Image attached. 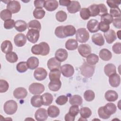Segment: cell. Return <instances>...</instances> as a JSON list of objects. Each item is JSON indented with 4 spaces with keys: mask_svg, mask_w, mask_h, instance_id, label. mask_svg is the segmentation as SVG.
I'll list each match as a JSON object with an SVG mask.
<instances>
[{
    "mask_svg": "<svg viewBox=\"0 0 121 121\" xmlns=\"http://www.w3.org/2000/svg\"><path fill=\"white\" fill-rule=\"evenodd\" d=\"M31 52L35 55L46 56L50 52V47L47 43L43 42L32 47Z\"/></svg>",
    "mask_w": 121,
    "mask_h": 121,
    "instance_id": "cell-1",
    "label": "cell"
},
{
    "mask_svg": "<svg viewBox=\"0 0 121 121\" xmlns=\"http://www.w3.org/2000/svg\"><path fill=\"white\" fill-rule=\"evenodd\" d=\"M80 69L81 74L84 77L89 78L93 75L95 72V67L88 64L86 62H84L80 67Z\"/></svg>",
    "mask_w": 121,
    "mask_h": 121,
    "instance_id": "cell-2",
    "label": "cell"
},
{
    "mask_svg": "<svg viewBox=\"0 0 121 121\" xmlns=\"http://www.w3.org/2000/svg\"><path fill=\"white\" fill-rule=\"evenodd\" d=\"M17 109V102L13 100L6 101L3 106L5 112L9 115H12L15 113Z\"/></svg>",
    "mask_w": 121,
    "mask_h": 121,
    "instance_id": "cell-3",
    "label": "cell"
},
{
    "mask_svg": "<svg viewBox=\"0 0 121 121\" xmlns=\"http://www.w3.org/2000/svg\"><path fill=\"white\" fill-rule=\"evenodd\" d=\"M76 38L77 41L79 43H85L88 40L89 34L86 28H80L76 31Z\"/></svg>",
    "mask_w": 121,
    "mask_h": 121,
    "instance_id": "cell-4",
    "label": "cell"
},
{
    "mask_svg": "<svg viewBox=\"0 0 121 121\" xmlns=\"http://www.w3.org/2000/svg\"><path fill=\"white\" fill-rule=\"evenodd\" d=\"M30 93L33 95H40L44 91V86L39 83H33L31 84L28 88Z\"/></svg>",
    "mask_w": 121,
    "mask_h": 121,
    "instance_id": "cell-5",
    "label": "cell"
},
{
    "mask_svg": "<svg viewBox=\"0 0 121 121\" xmlns=\"http://www.w3.org/2000/svg\"><path fill=\"white\" fill-rule=\"evenodd\" d=\"M39 31L36 29H29L26 36L27 40L33 43H36L39 38Z\"/></svg>",
    "mask_w": 121,
    "mask_h": 121,
    "instance_id": "cell-6",
    "label": "cell"
},
{
    "mask_svg": "<svg viewBox=\"0 0 121 121\" xmlns=\"http://www.w3.org/2000/svg\"><path fill=\"white\" fill-rule=\"evenodd\" d=\"M60 71L62 75L67 78H69L73 76L74 73V67L69 64H66L60 67Z\"/></svg>",
    "mask_w": 121,
    "mask_h": 121,
    "instance_id": "cell-7",
    "label": "cell"
},
{
    "mask_svg": "<svg viewBox=\"0 0 121 121\" xmlns=\"http://www.w3.org/2000/svg\"><path fill=\"white\" fill-rule=\"evenodd\" d=\"M20 4L17 0H9L7 5V9L9 10L13 14L18 12L20 11Z\"/></svg>",
    "mask_w": 121,
    "mask_h": 121,
    "instance_id": "cell-8",
    "label": "cell"
},
{
    "mask_svg": "<svg viewBox=\"0 0 121 121\" xmlns=\"http://www.w3.org/2000/svg\"><path fill=\"white\" fill-rule=\"evenodd\" d=\"M47 76V71L43 68L39 67L37 68L34 71V76L35 79L42 81L45 79Z\"/></svg>",
    "mask_w": 121,
    "mask_h": 121,
    "instance_id": "cell-9",
    "label": "cell"
},
{
    "mask_svg": "<svg viewBox=\"0 0 121 121\" xmlns=\"http://www.w3.org/2000/svg\"><path fill=\"white\" fill-rule=\"evenodd\" d=\"M78 52L83 57L86 58L91 54L92 50L91 47L87 44H81L78 47Z\"/></svg>",
    "mask_w": 121,
    "mask_h": 121,
    "instance_id": "cell-10",
    "label": "cell"
},
{
    "mask_svg": "<svg viewBox=\"0 0 121 121\" xmlns=\"http://www.w3.org/2000/svg\"><path fill=\"white\" fill-rule=\"evenodd\" d=\"M35 117L38 121H43L47 120L48 117L47 111L44 108H39L35 112Z\"/></svg>",
    "mask_w": 121,
    "mask_h": 121,
    "instance_id": "cell-11",
    "label": "cell"
},
{
    "mask_svg": "<svg viewBox=\"0 0 121 121\" xmlns=\"http://www.w3.org/2000/svg\"><path fill=\"white\" fill-rule=\"evenodd\" d=\"M26 36L23 34L19 33L15 35L14 42L15 45L17 47L23 46L26 42Z\"/></svg>",
    "mask_w": 121,
    "mask_h": 121,
    "instance_id": "cell-12",
    "label": "cell"
},
{
    "mask_svg": "<svg viewBox=\"0 0 121 121\" xmlns=\"http://www.w3.org/2000/svg\"><path fill=\"white\" fill-rule=\"evenodd\" d=\"M68 57V53L67 51L62 48L58 49L55 53V58L60 62L66 60Z\"/></svg>",
    "mask_w": 121,
    "mask_h": 121,
    "instance_id": "cell-13",
    "label": "cell"
},
{
    "mask_svg": "<svg viewBox=\"0 0 121 121\" xmlns=\"http://www.w3.org/2000/svg\"><path fill=\"white\" fill-rule=\"evenodd\" d=\"M27 91L24 87H17L13 91V95L14 97L17 99H24L27 96Z\"/></svg>",
    "mask_w": 121,
    "mask_h": 121,
    "instance_id": "cell-14",
    "label": "cell"
},
{
    "mask_svg": "<svg viewBox=\"0 0 121 121\" xmlns=\"http://www.w3.org/2000/svg\"><path fill=\"white\" fill-rule=\"evenodd\" d=\"M81 9V5L78 1L72 0L70 4L67 7V9L69 13L71 14L76 13Z\"/></svg>",
    "mask_w": 121,
    "mask_h": 121,
    "instance_id": "cell-15",
    "label": "cell"
},
{
    "mask_svg": "<svg viewBox=\"0 0 121 121\" xmlns=\"http://www.w3.org/2000/svg\"><path fill=\"white\" fill-rule=\"evenodd\" d=\"M86 27L90 32H97L99 31V22L96 19H91L88 21Z\"/></svg>",
    "mask_w": 121,
    "mask_h": 121,
    "instance_id": "cell-16",
    "label": "cell"
},
{
    "mask_svg": "<svg viewBox=\"0 0 121 121\" xmlns=\"http://www.w3.org/2000/svg\"><path fill=\"white\" fill-rule=\"evenodd\" d=\"M109 82L112 87H118L121 83L120 76L116 73L110 75L109 77Z\"/></svg>",
    "mask_w": 121,
    "mask_h": 121,
    "instance_id": "cell-17",
    "label": "cell"
},
{
    "mask_svg": "<svg viewBox=\"0 0 121 121\" xmlns=\"http://www.w3.org/2000/svg\"><path fill=\"white\" fill-rule=\"evenodd\" d=\"M58 7V2L55 0H45L44 3V8L46 10L49 11H52L57 9Z\"/></svg>",
    "mask_w": 121,
    "mask_h": 121,
    "instance_id": "cell-18",
    "label": "cell"
},
{
    "mask_svg": "<svg viewBox=\"0 0 121 121\" xmlns=\"http://www.w3.org/2000/svg\"><path fill=\"white\" fill-rule=\"evenodd\" d=\"M47 67L50 70L54 69H60L61 67V62L55 57L50 59L47 61Z\"/></svg>",
    "mask_w": 121,
    "mask_h": 121,
    "instance_id": "cell-19",
    "label": "cell"
},
{
    "mask_svg": "<svg viewBox=\"0 0 121 121\" xmlns=\"http://www.w3.org/2000/svg\"><path fill=\"white\" fill-rule=\"evenodd\" d=\"M104 36L107 43H112L117 38L115 32L112 29H109L106 32L104 33Z\"/></svg>",
    "mask_w": 121,
    "mask_h": 121,
    "instance_id": "cell-20",
    "label": "cell"
},
{
    "mask_svg": "<svg viewBox=\"0 0 121 121\" xmlns=\"http://www.w3.org/2000/svg\"><path fill=\"white\" fill-rule=\"evenodd\" d=\"M104 112L109 116L114 114L116 112L117 107L115 104L112 103H109L103 106Z\"/></svg>",
    "mask_w": 121,
    "mask_h": 121,
    "instance_id": "cell-21",
    "label": "cell"
},
{
    "mask_svg": "<svg viewBox=\"0 0 121 121\" xmlns=\"http://www.w3.org/2000/svg\"><path fill=\"white\" fill-rule=\"evenodd\" d=\"M104 97L107 101L110 102H114L117 100L118 98V94L114 90H109L105 93Z\"/></svg>",
    "mask_w": 121,
    "mask_h": 121,
    "instance_id": "cell-22",
    "label": "cell"
},
{
    "mask_svg": "<svg viewBox=\"0 0 121 121\" xmlns=\"http://www.w3.org/2000/svg\"><path fill=\"white\" fill-rule=\"evenodd\" d=\"M92 41L95 44L101 46L104 43V40L101 33H96L92 36Z\"/></svg>",
    "mask_w": 121,
    "mask_h": 121,
    "instance_id": "cell-23",
    "label": "cell"
},
{
    "mask_svg": "<svg viewBox=\"0 0 121 121\" xmlns=\"http://www.w3.org/2000/svg\"><path fill=\"white\" fill-rule=\"evenodd\" d=\"M0 49L1 51L6 54L12 52L13 46L11 42L9 40L4 41L1 44Z\"/></svg>",
    "mask_w": 121,
    "mask_h": 121,
    "instance_id": "cell-24",
    "label": "cell"
},
{
    "mask_svg": "<svg viewBox=\"0 0 121 121\" xmlns=\"http://www.w3.org/2000/svg\"><path fill=\"white\" fill-rule=\"evenodd\" d=\"M76 30L75 27L72 25H67L63 26V33L65 37L71 36L76 34Z\"/></svg>",
    "mask_w": 121,
    "mask_h": 121,
    "instance_id": "cell-25",
    "label": "cell"
},
{
    "mask_svg": "<svg viewBox=\"0 0 121 121\" xmlns=\"http://www.w3.org/2000/svg\"><path fill=\"white\" fill-rule=\"evenodd\" d=\"M61 82L60 79L51 80L48 84L49 89L52 91L56 92L58 91L61 87Z\"/></svg>",
    "mask_w": 121,
    "mask_h": 121,
    "instance_id": "cell-26",
    "label": "cell"
},
{
    "mask_svg": "<svg viewBox=\"0 0 121 121\" xmlns=\"http://www.w3.org/2000/svg\"><path fill=\"white\" fill-rule=\"evenodd\" d=\"M26 63L28 69H34L38 67L39 61L37 58L32 56L28 59Z\"/></svg>",
    "mask_w": 121,
    "mask_h": 121,
    "instance_id": "cell-27",
    "label": "cell"
},
{
    "mask_svg": "<svg viewBox=\"0 0 121 121\" xmlns=\"http://www.w3.org/2000/svg\"><path fill=\"white\" fill-rule=\"evenodd\" d=\"M100 58L103 60L108 61L111 59L112 54L111 52L107 49H102L100 50L99 54Z\"/></svg>",
    "mask_w": 121,
    "mask_h": 121,
    "instance_id": "cell-28",
    "label": "cell"
},
{
    "mask_svg": "<svg viewBox=\"0 0 121 121\" xmlns=\"http://www.w3.org/2000/svg\"><path fill=\"white\" fill-rule=\"evenodd\" d=\"M41 98L43 105L45 106L50 105L53 100V96L51 94L49 93H45L43 94L41 96Z\"/></svg>",
    "mask_w": 121,
    "mask_h": 121,
    "instance_id": "cell-29",
    "label": "cell"
},
{
    "mask_svg": "<svg viewBox=\"0 0 121 121\" xmlns=\"http://www.w3.org/2000/svg\"><path fill=\"white\" fill-rule=\"evenodd\" d=\"M14 27L17 31L22 32L25 31L26 29L27 25L25 21L22 20H18L15 21Z\"/></svg>",
    "mask_w": 121,
    "mask_h": 121,
    "instance_id": "cell-30",
    "label": "cell"
},
{
    "mask_svg": "<svg viewBox=\"0 0 121 121\" xmlns=\"http://www.w3.org/2000/svg\"><path fill=\"white\" fill-rule=\"evenodd\" d=\"M48 115L51 118H56L60 114L59 108L55 105H51L47 109Z\"/></svg>",
    "mask_w": 121,
    "mask_h": 121,
    "instance_id": "cell-31",
    "label": "cell"
},
{
    "mask_svg": "<svg viewBox=\"0 0 121 121\" xmlns=\"http://www.w3.org/2000/svg\"><path fill=\"white\" fill-rule=\"evenodd\" d=\"M104 72L106 76L109 77L110 75L116 73V67L112 63H108L104 66Z\"/></svg>",
    "mask_w": 121,
    "mask_h": 121,
    "instance_id": "cell-32",
    "label": "cell"
},
{
    "mask_svg": "<svg viewBox=\"0 0 121 121\" xmlns=\"http://www.w3.org/2000/svg\"><path fill=\"white\" fill-rule=\"evenodd\" d=\"M78 42L74 39H68L65 43V47L68 50H75L78 48Z\"/></svg>",
    "mask_w": 121,
    "mask_h": 121,
    "instance_id": "cell-33",
    "label": "cell"
},
{
    "mask_svg": "<svg viewBox=\"0 0 121 121\" xmlns=\"http://www.w3.org/2000/svg\"><path fill=\"white\" fill-rule=\"evenodd\" d=\"M31 104L35 107H40L43 105L41 96L38 95L33 96L31 99Z\"/></svg>",
    "mask_w": 121,
    "mask_h": 121,
    "instance_id": "cell-34",
    "label": "cell"
},
{
    "mask_svg": "<svg viewBox=\"0 0 121 121\" xmlns=\"http://www.w3.org/2000/svg\"><path fill=\"white\" fill-rule=\"evenodd\" d=\"M69 102L72 105H80L83 102V100L81 96L79 95H74L71 96L69 99Z\"/></svg>",
    "mask_w": 121,
    "mask_h": 121,
    "instance_id": "cell-35",
    "label": "cell"
},
{
    "mask_svg": "<svg viewBox=\"0 0 121 121\" xmlns=\"http://www.w3.org/2000/svg\"><path fill=\"white\" fill-rule=\"evenodd\" d=\"M86 63L91 65H95L99 61V57L94 53L89 54L86 59Z\"/></svg>",
    "mask_w": 121,
    "mask_h": 121,
    "instance_id": "cell-36",
    "label": "cell"
},
{
    "mask_svg": "<svg viewBox=\"0 0 121 121\" xmlns=\"http://www.w3.org/2000/svg\"><path fill=\"white\" fill-rule=\"evenodd\" d=\"M28 29H36L40 31L41 29V25L40 22L37 20H33L29 21L27 25Z\"/></svg>",
    "mask_w": 121,
    "mask_h": 121,
    "instance_id": "cell-37",
    "label": "cell"
},
{
    "mask_svg": "<svg viewBox=\"0 0 121 121\" xmlns=\"http://www.w3.org/2000/svg\"><path fill=\"white\" fill-rule=\"evenodd\" d=\"M60 71L59 69H54L50 71L49 74V77L50 81L55 79H60Z\"/></svg>",
    "mask_w": 121,
    "mask_h": 121,
    "instance_id": "cell-38",
    "label": "cell"
},
{
    "mask_svg": "<svg viewBox=\"0 0 121 121\" xmlns=\"http://www.w3.org/2000/svg\"><path fill=\"white\" fill-rule=\"evenodd\" d=\"M89 10L90 17H95L99 15L100 11L98 5L93 4L89 6L87 8Z\"/></svg>",
    "mask_w": 121,
    "mask_h": 121,
    "instance_id": "cell-39",
    "label": "cell"
},
{
    "mask_svg": "<svg viewBox=\"0 0 121 121\" xmlns=\"http://www.w3.org/2000/svg\"><path fill=\"white\" fill-rule=\"evenodd\" d=\"M80 116L82 118L87 119L92 115V111L90 109L87 107L81 108L79 111Z\"/></svg>",
    "mask_w": 121,
    "mask_h": 121,
    "instance_id": "cell-40",
    "label": "cell"
},
{
    "mask_svg": "<svg viewBox=\"0 0 121 121\" xmlns=\"http://www.w3.org/2000/svg\"><path fill=\"white\" fill-rule=\"evenodd\" d=\"M33 14L35 18L41 19L44 17L45 11L43 9L35 8L34 9Z\"/></svg>",
    "mask_w": 121,
    "mask_h": 121,
    "instance_id": "cell-41",
    "label": "cell"
},
{
    "mask_svg": "<svg viewBox=\"0 0 121 121\" xmlns=\"http://www.w3.org/2000/svg\"><path fill=\"white\" fill-rule=\"evenodd\" d=\"M6 59L10 63H15L18 60V57L17 54L14 52H11L6 54Z\"/></svg>",
    "mask_w": 121,
    "mask_h": 121,
    "instance_id": "cell-42",
    "label": "cell"
},
{
    "mask_svg": "<svg viewBox=\"0 0 121 121\" xmlns=\"http://www.w3.org/2000/svg\"><path fill=\"white\" fill-rule=\"evenodd\" d=\"M0 18L4 21L10 19L12 17V13L8 9H5L2 10L0 13Z\"/></svg>",
    "mask_w": 121,
    "mask_h": 121,
    "instance_id": "cell-43",
    "label": "cell"
},
{
    "mask_svg": "<svg viewBox=\"0 0 121 121\" xmlns=\"http://www.w3.org/2000/svg\"><path fill=\"white\" fill-rule=\"evenodd\" d=\"M84 97L86 101L91 102L93 101L95 97V93L91 90H86L84 94Z\"/></svg>",
    "mask_w": 121,
    "mask_h": 121,
    "instance_id": "cell-44",
    "label": "cell"
},
{
    "mask_svg": "<svg viewBox=\"0 0 121 121\" xmlns=\"http://www.w3.org/2000/svg\"><path fill=\"white\" fill-rule=\"evenodd\" d=\"M17 70L20 73L26 72L28 69L26 62L21 61L18 63L16 66Z\"/></svg>",
    "mask_w": 121,
    "mask_h": 121,
    "instance_id": "cell-45",
    "label": "cell"
},
{
    "mask_svg": "<svg viewBox=\"0 0 121 121\" xmlns=\"http://www.w3.org/2000/svg\"><path fill=\"white\" fill-rule=\"evenodd\" d=\"M55 17L57 21L62 22L66 20L67 18V15L65 11L63 10H60L56 13Z\"/></svg>",
    "mask_w": 121,
    "mask_h": 121,
    "instance_id": "cell-46",
    "label": "cell"
},
{
    "mask_svg": "<svg viewBox=\"0 0 121 121\" xmlns=\"http://www.w3.org/2000/svg\"><path fill=\"white\" fill-rule=\"evenodd\" d=\"M80 16L84 20H87L89 19L90 17V15L88 9L85 8L81 9L80 11Z\"/></svg>",
    "mask_w": 121,
    "mask_h": 121,
    "instance_id": "cell-47",
    "label": "cell"
},
{
    "mask_svg": "<svg viewBox=\"0 0 121 121\" xmlns=\"http://www.w3.org/2000/svg\"><path fill=\"white\" fill-rule=\"evenodd\" d=\"M113 20V17L108 13L101 16V21L105 22L109 25L112 22Z\"/></svg>",
    "mask_w": 121,
    "mask_h": 121,
    "instance_id": "cell-48",
    "label": "cell"
},
{
    "mask_svg": "<svg viewBox=\"0 0 121 121\" xmlns=\"http://www.w3.org/2000/svg\"><path fill=\"white\" fill-rule=\"evenodd\" d=\"M9 85L8 82L3 79L0 80V92L1 93L6 92L9 89Z\"/></svg>",
    "mask_w": 121,
    "mask_h": 121,
    "instance_id": "cell-49",
    "label": "cell"
},
{
    "mask_svg": "<svg viewBox=\"0 0 121 121\" xmlns=\"http://www.w3.org/2000/svg\"><path fill=\"white\" fill-rule=\"evenodd\" d=\"M68 97L66 95H60L56 99V103L60 105L65 104L68 102Z\"/></svg>",
    "mask_w": 121,
    "mask_h": 121,
    "instance_id": "cell-50",
    "label": "cell"
},
{
    "mask_svg": "<svg viewBox=\"0 0 121 121\" xmlns=\"http://www.w3.org/2000/svg\"><path fill=\"white\" fill-rule=\"evenodd\" d=\"M109 29V24L103 21H101L99 22V30L105 33L108 31Z\"/></svg>",
    "mask_w": 121,
    "mask_h": 121,
    "instance_id": "cell-51",
    "label": "cell"
},
{
    "mask_svg": "<svg viewBox=\"0 0 121 121\" xmlns=\"http://www.w3.org/2000/svg\"><path fill=\"white\" fill-rule=\"evenodd\" d=\"M107 4L111 9H115L119 8V5L121 4V1L116 0H108L106 1Z\"/></svg>",
    "mask_w": 121,
    "mask_h": 121,
    "instance_id": "cell-52",
    "label": "cell"
},
{
    "mask_svg": "<svg viewBox=\"0 0 121 121\" xmlns=\"http://www.w3.org/2000/svg\"><path fill=\"white\" fill-rule=\"evenodd\" d=\"M63 26H60L57 27L55 30V35L60 38H66L63 33Z\"/></svg>",
    "mask_w": 121,
    "mask_h": 121,
    "instance_id": "cell-53",
    "label": "cell"
},
{
    "mask_svg": "<svg viewBox=\"0 0 121 121\" xmlns=\"http://www.w3.org/2000/svg\"><path fill=\"white\" fill-rule=\"evenodd\" d=\"M79 112V109L78 105H73L71 106L69 109V113L72 115L73 116L75 117Z\"/></svg>",
    "mask_w": 121,
    "mask_h": 121,
    "instance_id": "cell-54",
    "label": "cell"
},
{
    "mask_svg": "<svg viewBox=\"0 0 121 121\" xmlns=\"http://www.w3.org/2000/svg\"><path fill=\"white\" fill-rule=\"evenodd\" d=\"M15 21L13 19H9L5 21L4 23V27L5 29H10L13 28L15 26Z\"/></svg>",
    "mask_w": 121,
    "mask_h": 121,
    "instance_id": "cell-55",
    "label": "cell"
},
{
    "mask_svg": "<svg viewBox=\"0 0 121 121\" xmlns=\"http://www.w3.org/2000/svg\"><path fill=\"white\" fill-rule=\"evenodd\" d=\"M110 15L114 17H121V10L119 8L115 9H111L110 10Z\"/></svg>",
    "mask_w": 121,
    "mask_h": 121,
    "instance_id": "cell-56",
    "label": "cell"
},
{
    "mask_svg": "<svg viewBox=\"0 0 121 121\" xmlns=\"http://www.w3.org/2000/svg\"><path fill=\"white\" fill-rule=\"evenodd\" d=\"M98 114L100 118L103 119H107L110 116L107 115L104 111L103 109V106L100 107L98 110Z\"/></svg>",
    "mask_w": 121,
    "mask_h": 121,
    "instance_id": "cell-57",
    "label": "cell"
},
{
    "mask_svg": "<svg viewBox=\"0 0 121 121\" xmlns=\"http://www.w3.org/2000/svg\"><path fill=\"white\" fill-rule=\"evenodd\" d=\"M121 43L120 42L115 43L112 47L113 52L116 54H121Z\"/></svg>",
    "mask_w": 121,
    "mask_h": 121,
    "instance_id": "cell-58",
    "label": "cell"
},
{
    "mask_svg": "<svg viewBox=\"0 0 121 121\" xmlns=\"http://www.w3.org/2000/svg\"><path fill=\"white\" fill-rule=\"evenodd\" d=\"M99 9V16H102L104 14L107 13L108 12V9L106 7V6L104 4H100L98 5Z\"/></svg>",
    "mask_w": 121,
    "mask_h": 121,
    "instance_id": "cell-59",
    "label": "cell"
},
{
    "mask_svg": "<svg viewBox=\"0 0 121 121\" xmlns=\"http://www.w3.org/2000/svg\"><path fill=\"white\" fill-rule=\"evenodd\" d=\"M113 25L117 28L121 29V17H117L113 19L112 21Z\"/></svg>",
    "mask_w": 121,
    "mask_h": 121,
    "instance_id": "cell-60",
    "label": "cell"
},
{
    "mask_svg": "<svg viewBox=\"0 0 121 121\" xmlns=\"http://www.w3.org/2000/svg\"><path fill=\"white\" fill-rule=\"evenodd\" d=\"M45 0H36L34 1V5L36 8L42 9L44 7V3Z\"/></svg>",
    "mask_w": 121,
    "mask_h": 121,
    "instance_id": "cell-61",
    "label": "cell"
},
{
    "mask_svg": "<svg viewBox=\"0 0 121 121\" xmlns=\"http://www.w3.org/2000/svg\"><path fill=\"white\" fill-rule=\"evenodd\" d=\"M71 1L69 0H59L60 5L63 6L68 7Z\"/></svg>",
    "mask_w": 121,
    "mask_h": 121,
    "instance_id": "cell-62",
    "label": "cell"
},
{
    "mask_svg": "<svg viewBox=\"0 0 121 121\" xmlns=\"http://www.w3.org/2000/svg\"><path fill=\"white\" fill-rule=\"evenodd\" d=\"M65 120L66 121H74L75 120V117L68 112L65 116Z\"/></svg>",
    "mask_w": 121,
    "mask_h": 121,
    "instance_id": "cell-63",
    "label": "cell"
},
{
    "mask_svg": "<svg viewBox=\"0 0 121 121\" xmlns=\"http://www.w3.org/2000/svg\"><path fill=\"white\" fill-rule=\"evenodd\" d=\"M120 33H121V31H120V30L118 31L117 32V36H118V37L119 38V39H121V38H120Z\"/></svg>",
    "mask_w": 121,
    "mask_h": 121,
    "instance_id": "cell-64",
    "label": "cell"
}]
</instances>
